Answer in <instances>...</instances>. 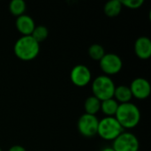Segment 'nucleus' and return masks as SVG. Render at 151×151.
<instances>
[{
  "label": "nucleus",
  "instance_id": "2eb2a0df",
  "mask_svg": "<svg viewBox=\"0 0 151 151\" xmlns=\"http://www.w3.org/2000/svg\"><path fill=\"white\" fill-rule=\"evenodd\" d=\"M122 6L120 0H111L104 5V13L108 17H116L120 13Z\"/></svg>",
  "mask_w": 151,
  "mask_h": 151
},
{
  "label": "nucleus",
  "instance_id": "39448f33",
  "mask_svg": "<svg viewBox=\"0 0 151 151\" xmlns=\"http://www.w3.org/2000/svg\"><path fill=\"white\" fill-rule=\"evenodd\" d=\"M111 148L115 151H138L140 143L134 134L123 132L113 141Z\"/></svg>",
  "mask_w": 151,
  "mask_h": 151
},
{
  "label": "nucleus",
  "instance_id": "4468645a",
  "mask_svg": "<svg viewBox=\"0 0 151 151\" xmlns=\"http://www.w3.org/2000/svg\"><path fill=\"white\" fill-rule=\"evenodd\" d=\"M84 109L87 114L95 115L101 110V101L96 96H88L84 103Z\"/></svg>",
  "mask_w": 151,
  "mask_h": 151
},
{
  "label": "nucleus",
  "instance_id": "aec40b11",
  "mask_svg": "<svg viewBox=\"0 0 151 151\" xmlns=\"http://www.w3.org/2000/svg\"><path fill=\"white\" fill-rule=\"evenodd\" d=\"M8 151H27V150H26V149H25L24 147H22V146H20V145H14V146L11 147Z\"/></svg>",
  "mask_w": 151,
  "mask_h": 151
},
{
  "label": "nucleus",
  "instance_id": "6e6552de",
  "mask_svg": "<svg viewBox=\"0 0 151 151\" xmlns=\"http://www.w3.org/2000/svg\"><path fill=\"white\" fill-rule=\"evenodd\" d=\"M92 74L89 68L81 64L73 66L70 73V79L73 85L77 87L87 86L90 82Z\"/></svg>",
  "mask_w": 151,
  "mask_h": 151
},
{
  "label": "nucleus",
  "instance_id": "6ab92c4d",
  "mask_svg": "<svg viewBox=\"0 0 151 151\" xmlns=\"http://www.w3.org/2000/svg\"><path fill=\"white\" fill-rule=\"evenodd\" d=\"M120 2L122 5L130 9H138L144 3L143 0H120Z\"/></svg>",
  "mask_w": 151,
  "mask_h": 151
},
{
  "label": "nucleus",
  "instance_id": "20e7f679",
  "mask_svg": "<svg viewBox=\"0 0 151 151\" xmlns=\"http://www.w3.org/2000/svg\"><path fill=\"white\" fill-rule=\"evenodd\" d=\"M123 132V127L115 117H105L99 120L97 134L105 141H114Z\"/></svg>",
  "mask_w": 151,
  "mask_h": 151
},
{
  "label": "nucleus",
  "instance_id": "4be33fe9",
  "mask_svg": "<svg viewBox=\"0 0 151 151\" xmlns=\"http://www.w3.org/2000/svg\"><path fill=\"white\" fill-rule=\"evenodd\" d=\"M0 151H3V150H2V149H1V148H0Z\"/></svg>",
  "mask_w": 151,
  "mask_h": 151
},
{
  "label": "nucleus",
  "instance_id": "9b49d317",
  "mask_svg": "<svg viewBox=\"0 0 151 151\" xmlns=\"http://www.w3.org/2000/svg\"><path fill=\"white\" fill-rule=\"evenodd\" d=\"M15 26L18 31L23 35H31L33 30L35 27L34 19L27 14H22L17 17Z\"/></svg>",
  "mask_w": 151,
  "mask_h": 151
},
{
  "label": "nucleus",
  "instance_id": "0eeeda50",
  "mask_svg": "<svg viewBox=\"0 0 151 151\" xmlns=\"http://www.w3.org/2000/svg\"><path fill=\"white\" fill-rule=\"evenodd\" d=\"M122 59L115 53H105L100 60V67L102 71L108 75H112L119 73L122 69Z\"/></svg>",
  "mask_w": 151,
  "mask_h": 151
},
{
  "label": "nucleus",
  "instance_id": "f8f14e48",
  "mask_svg": "<svg viewBox=\"0 0 151 151\" xmlns=\"http://www.w3.org/2000/svg\"><path fill=\"white\" fill-rule=\"evenodd\" d=\"M133 97L130 88L126 85H119L115 88L113 98L120 104L130 103Z\"/></svg>",
  "mask_w": 151,
  "mask_h": 151
},
{
  "label": "nucleus",
  "instance_id": "423d86ee",
  "mask_svg": "<svg viewBox=\"0 0 151 151\" xmlns=\"http://www.w3.org/2000/svg\"><path fill=\"white\" fill-rule=\"evenodd\" d=\"M98 123L99 120L96 116L84 113L78 119L77 127L81 135L90 138L97 134Z\"/></svg>",
  "mask_w": 151,
  "mask_h": 151
},
{
  "label": "nucleus",
  "instance_id": "a211bd4d",
  "mask_svg": "<svg viewBox=\"0 0 151 151\" xmlns=\"http://www.w3.org/2000/svg\"><path fill=\"white\" fill-rule=\"evenodd\" d=\"M104 54H105V50L104 47L98 43H94L88 48V55L94 60L100 61L102 58L104 56Z\"/></svg>",
  "mask_w": 151,
  "mask_h": 151
},
{
  "label": "nucleus",
  "instance_id": "9d476101",
  "mask_svg": "<svg viewBox=\"0 0 151 151\" xmlns=\"http://www.w3.org/2000/svg\"><path fill=\"white\" fill-rule=\"evenodd\" d=\"M134 52L141 59H148L151 56V41L147 36H141L134 42Z\"/></svg>",
  "mask_w": 151,
  "mask_h": 151
},
{
  "label": "nucleus",
  "instance_id": "412c9836",
  "mask_svg": "<svg viewBox=\"0 0 151 151\" xmlns=\"http://www.w3.org/2000/svg\"><path fill=\"white\" fill-rule=\"evenodd\" d=\"M101 151H115L111 147H106V148H104Z\"/></svg>",
  "mask_w": 151,
  "mask_h": 151
},
{
  "label": "nucleus",
  "instance_id": "f03ea898",
  "mask_svg": "<svg viewBox=\"0 0 151 151\" xmlns=\"http://www.w3.org/2000/svg\"><path fill=\"white\" fill-rule=\"evenodd\" d=\"M13 51L18 58L29 61L38 56L40 44L31 35H22L16 41Z\"/></svg>",
  "mask_w": 151,
  "mask_h": 151
},
{
  "label": "nucleus",
  "instance_id": "dca6fc26",
  "mask_svg": "<svg viewBox=\"0 0 151 151\" xmlns=\"http://www.w3.org/2000/svg\"><path fill=\"white\" fill-rule=\"evenodd\" d=\"M26 3L23 0H12L9 4V10L11 13L16 17L24 14L26 11Z\"/></svg>",
  "mask_w": 151,
  "mask_h": 151
},
{
  "label": "nucleus",
  "instance_id": "f257e3e1",
  "mask_svg": "<svg viewBox=\"0 0 151 151\" xmlns=\"http://www.w3.org/2000/svg\"><path fill=\"white\" fill-rule=\"evenodd\" d=\"M115 118L121 125L123 129H131L139 124L141 120V111L139 108L131 102L120 104H119Z\"/></svg>",
  "mask_w": 151,
  "mask_h": 151
},
{
  "label": "nucleus",
  "instance_id": "1a4fd4ad",
  "mask_svg": "<svg viewBox=\"0 0 151 151\" xmlns=\"http://www.w3.org/2000/svg\"><path fill=\"white\" fill-rule=\"evenodd\" d=\"M129 88L133 96L136 97L137 99H146L150 95V84L145 78L138 77L134 79Z\"/></svg>",
  "mask_w": 151,
  "mask_h": 151
},
{
  "label": "nucleus",
  "instance_id": "7ed1b4c3",
  "mask_svg": "<svg viewBox=\"0 0 151 151\" xmlns=\"http://www.w3.org/2000/svg\"><path fill=\"white\" fill-rule=\"evenodd\" d=\"M115 88L116 86L113 81L107 75L97 76L95 78L91 85L93 96L99 99L101 102L113 98Z\"/></svg>",
  "mask_w": 151,
  "mask_h": 151
},
{
  "label": "nucleus",
  "instance_id": "f3484780",
  "mask_svg": "<svg viewBox=\"0 0 151 151\" xmlns=\"http://www.w3.org/2000/svg\"><path fill=\"white\" fill-rule=\"evenodd\" d=\"M49 35V30L45 26L42 25H39V26H35V29L33 30L31 36L38 42H43Z\"/></svg>",
  "mask_w": 151,
  "mask_h": 151
},
{
  "label": "nucleus",
  "instance_id": "ddd939ff",
  "mask_svg": "<svg viewBox=\"0 0 151 151\" xmlns=\"http://www.w3.org/2000/svg\"><path fill=\"white\" fill-rule=\"evenodd\" d=\"M119 103L114 98H110L101 102V110L106 117H115Z\"/></svg>",
  "mask_w": 151,
  "mask_h": 151
}]
</instances>
